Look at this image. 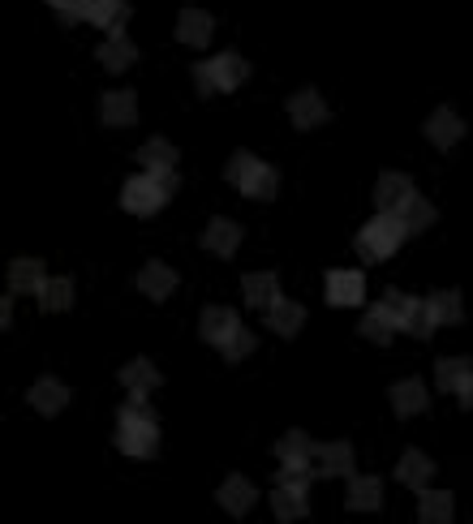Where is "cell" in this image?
I'll return each mask as SVG.
<instances>
[{
	"mask_svg": "<svg viewBox=\"0 0 473 524\" xmlns=\"http://www.w3.org/2000/svg\"><path fill=\"white\" fill-rule=\"evenodd\" d=\"M327 301L349 310V305H362L366 301V275L362 271H349V267H336L327 271Z\"/></svg>",
	"mask_w": 473,
	"mask_h": 524,
	"instance_id": "obj_9",
	"label": "cell"
},
{
	"mask_svg": "<svg viewBox=\"0 0 473 524\" xmlns=\"http://www.w3.org/2000/svg\"><path fill=\"white\" fill-rule=\"evenodd\" d=\"M138 288H142V297H151V301H168L177 293V271H172L168 262H147V267L138 271Z\"/></svg>",
	"mask_w": 473,
	"mask_h": 524,
	"instance_id": "obj_15",
	"label": "cell"
},
{
	"mask_svg": "<svg viewBox=\"0 0 473 524\" xmlns=\"http://www.w3.org/2000/svg\"><path fill=\"white\" fill-rule=\"evenodd\" d=\"M125 18H129L125 0H86V22L99 26V31L117 35V31H125Z\"/></svg>",
	"mask_w": 473,
	"mask_h": 524,
	"instance_id": "obj_24",
	"label": "cell"
},
{
	"mask_svg": "<svg viewBox=\"0 0 473 524\" xmlns=\"http://www.w3.org/2000/svg\"><path fill=\"white\" fill-rule=\"evenodd\" d=\"M220 353H224V361H241V357H250V353H254V331H246V327H241L237 336H233V340H228V344L220 348Z\"/></svg>",
	"mask_w": 473,
	"mask_h": 524,
	"instance_id": "obj_37",
	"label": "cell"
},
{
	"mask_svg": "<svg viewBox=\"0 0 473 524\" xmlns=\"http://www.w3.org/2000/svg\"><path fill=\"white\" fill-rule=\"evenodd\" d=\"M48 5L61 13V22L65 26H74V22H86V0H48Z\"/></svg>",
	"mask_w": 473,
	"mask_h": 524,
	"instance_id": "obj_38",
	"label": "cell"
},
{
	"mask_svg": "<svg viewBox=\"0 0 473 524\" xmlns=\"http://www.w3.org/2000/svg\"><path fill=\"white\" fill-rule=\"evenodd\" d=\"M413 198V181L405 177V172H383L379 185H375V202H379V211H400L405 202Z\"/></svg>",
	"mask_w": 473,
	"mask_h": 524,
	"instance_id": "obj_21",
	"label": "cell"
},
{
	"mask_svg": "<svg viewBox=\"0 0 473 524\" xmlns=\"http://www.w3.org/2000/svg\"><path fill=\"white\" fill-rule=\"evenodd\" d=\"M405 237H409L405 220L392 215V211H379L375 220L357 232V254H362L366 262H383V258H392L400 245H405Z\"/></svg>",
	"mask_w": 473,
	"mask_h": 524,
	"instance_id": "obj_4",
	"label": "cell"
},
{
	"mask_svg": "<svg viewBox=\"0 0 473 524\" xmlns=\"http://www.w3.org/2000/svg\"><path fill=\"white\" fill-rule=\"evenodd\" d=\"M418 516H422V524H448L456 516V499L448 490H422L418 494Z\"/></svg>",
	"mask_w": 473,
	"mask_h": 524,
	"instance_id": "obj_28",
	"label": "cell"
},
{
	"mask_svg": "<svg viewBox=\"0 0 473 524\" xmlns=\"http://www.w3.org/2000/svg\"><path fill=\"white\" fill-rule=\"evenodd\" d=\"M211 35H215V22H211L207 9H181V18H177V39L185 43V48H207Z\"/></svg>",
	"mask_w": 473,
	"mask_h": 524,
	"instance_id": "obj_16",
	"label": "cell"
},
{
	"mask_svg": "<svg viewBox=\"0 0 473 524\" xmlns=\"http://www.w3.org/2000/svg\"><path fill=\"white\" fill-rule=\"evenodd\" d=\"M224 177H228V185H237L241 194L258 198V202H271L276 198V189H280V172L271 164H263L258 155H250V151H237L233 159H228Z\"/></svg>",
	"mask_w": 473,
	"mask_h": 524,
	"instance_id": "obj_3",
	"label": "cell"
},
{
	"mask_svg": "<svg viewBox=\"0 0 473 524\" xmlns=\"http://www.w3.org/2000/svg\"><path fill=\"white\" fill-rule=\"evenodd\" d=\"M357 331H362V336H366L370 344H387V340H392L400 327H396V318L387 314L383 305H370V310H366V318H362V327H357Z\"/></svg>",
	"mask_w": 473,
	"mask_h": 524,
	"instance_id": "obj_33",
	"label": "cell"
},
{
	"mask_svg": "<svg viewBox=\"0 0 473 524\" xmlns=\"http://www.w3.org/2000/svg\"><path fill=\"white\" fill-rule=\"evenodd\" d=\"M237 245H241V228H237L233 220H211V224L203 228V250H207V254L233 258Z\"/></svg>",
	"mask_w": 473,
	"mask_h": 524,
	"instance_id": "obj_23",
	"label": "cell"
},
{
	"mask_svg": "<svg viewBox=\"0 0 473 524\" xmlns=\"http://www.w3.org/2000/svg\"><path fill=\"white\" fill-rule=\"evenodd\" d=\"M99 121L112 125V129H129L138 121V99L134 91H104L99 99Z\"/></svg>",
	"mask_w": 473,
	"mask_h": 524,
	"instance_id": "obj_12",
	"label": "cell"
},
{
	"mask_svg": "<svg viewBox=\"0 0 473 524\" xmlns=\"http://www.w3.org/2000/svg\"><path fill=\"white\" fill-rule=\"evenodd\" d=\"M396 215L405 220V228H409V232H426L430 224H435V207H430V202H426L422 194H413V198H409Z\"/></svg>",
	"mask_w": 473,
	"mask_h": 524,
	"instance_id": "obj_35",
	"label": "cell"
},
{
	"mask_svg": "<svg viewBox=\"0 0 473 524\" xmlns=\"http://www.w3.org/2000/svg\"><path fill=\"white\" fill-rule=\"evenodd\" d=\"M250 78V65L241 61L237 52H220V56H207V61H198L194 65V82H198V91L203 95H228V91H237L241 82Z\"/></svg>",
	"mask_w": 473,
	"mask_h": 524,
	"instance_id": "obj_5",
	"label": "cell"
},
{
	"mask_svg": "<svg viewBox=\"0 0 473 524\" xmlns=\"http://www.w3.org/2000/svg\"><path fill=\"white\" fill-rule=\"evenodd\" d=\"M469 378H473V370H469L465 357H443L439 366H435V383H439L443 391H461Z\"/></svg>",
	"mask_w": 473,
	"mask_h": 524,
	"instance_id": "obj_34",
	"label": "cell"
},
{
	"mask_svg": "<svg viewBox=\"0 0 473 524\" xmlns=\"http://www.w3.org/2000/svg\"><path fill=\"white\" fill-rule=\"evenodd\" d=\"M121 383H125V391H138V396H151V391L164 383V374L155 370L147 357H138V361H129V366L121 370Z\"/></svg>",
	"mask_w": 473,
	"mask_h": 524,
	"instance_id": "obj_30",
	"label": "cell"
},
{
	"mask_svg": "<svg viewBox=\"0 0 473 524\" xmlns=\"http://www.w3.org/2000/svg\"><path fill=\"white\" fill-rule=\"evenodd\" d=\"M349 507L353 512H375V507H383V482L379 477H349Z\"/></svg>",
	"mask_w": 473,
	"mask_h": 524,
	"instance_id": "obj_31",
	"label": "cell"
},
{
	"mask_svg": "<svg viewBox=\"0 0 473 524\" xmlns=\"http://www.w3.org/2000/svg\"><path fill=\"white\" fill-rule=\"evenodd\" d=\"M379 305L396 318V327H400V331H409V336H418V340H426L430 331L439 327L435 318H430V305H426L422 297H409V293H387Z\"/></svg>",
	"mask_w": 473,
	"mask_h": 524,
	"instance_id": "obj_7",
	"label": "cell"
},
{
	"mask_svg": "<svg viewBox=\"0 0 473 524\" xmlns=\"http://www.w3.org/2000/svg\"><path fill=\"white\" fill-rule=\"evenodd\" d=\"M314 451H319V447L310 443V434H301V430L284 434V439L276 443L280 473H306V477H314Z\"/></svg>",
	"mask_w": 473,
	"mask_h": 524,
	"instance_id": "obj_8",
	"label": "cell"
},
{
	"mask_svg": "<svg viewBox=\"0 0 473 524\" xmlns=\"http://www.w3.org/2000/svg\"><path fill=\"white\" fill-rule=\"evenodd\" d=\"M99 65L108 69V74H121V69H129L138 61V48H134V39H129L125 31H117V35H108L104 43H99Z\"/></svg>",
	"mask_w": 473,
	"mask_h": 524,
	"instance_id": "obj_18",
	"label": "cell"
},
{
	"mask_svg": "<svg viewBox=\"0 0 473 524\" xmlns=\"http://www.w3.org/2000/svg\"><path fill=\"white\" fill-rule=\"evenodd\" d=\"M301 323H306V305H297L293 297H280L267 310V327L276 331V336H297Z\"/></svg>",
	"mask_w": 473,
	"mask_h": 524,
	"instance_id": "obj_26",
	"label": "cell"
},
{
	"mask_svg": "<svg viewBox=\"0 0 473 524\" xmlns=\"http://www.w3.org/2000/svg\"><path fill=\"white\" fill-rule=\"evenodd\" d=\"M392 396V409H396V417H418L422 409H426V383L422 378H400V383L387 391Z\"/></svg>",
	"mask_w": 473,
	"mask_h": 524,
	"instance_id": "obj_25",
	"label": "cell"
},
{
	"mask_svg": "<svg viewBox=\"0 0 473 524\" xmlns=\"http://www.w3.org/2000/svg\"><path fill=\"white\" fill-rule=\"evenodd\" d=\"M43 284H48V275H43L39 258H18L9 267V293H39Z\"/></svg>",
	"mask_w": 473,
	"mask_h": 524,
	"instance_id": "obj_29",
	"label": "cell"
},
{
	"mask_svg": "<svg viewBox=\"0 0 473 524\" xmlns=\"http://www.w3.org/2000/svg\"><path fill=\"white\" fill-rule=\"evenodd\" d=\"M456 396H461V404H465V409H473V378H469V383H465L461 391H456Z\"/></svg>",
	"mask_w": 473,
	"mask_h": 524,
	"instance_id": "obj_39",
	"label": "cell"
},
{
	"mask_svg": "<svg viewBox=\"0 0 473 524\" xmlns=\"http://www.w3.org/2000/svg\"><path fill=\"white\" fill-rule=\"evenodd\" d=\"M138 164L142 172H177V147L168 138H151L138 147Z\"/></svg>",
	"mask_w": 473,
	"mask_h": 524,
	"instance_id": "obj_27",
	"label": "cell"
},
{
	"mask_svg": "<svg viewBox=\"0 0 473 524\" xmlns=\"http://www.w3.org/2000/svg\"><path fill=\"white\" fill-rule=\"evenodd\" d=\"M426 138L435 142L439 151H452L456 142L465 138V125H461V116H456L452 108H435V112H430V121H426Z\"/></svg>",
	"mask_w": 473,
	"mask_h": 524,
	"instance_id": "obj_14",
	"label": "cell"
},
{
	"mask_svg": "<svg viewBox=\"0 0 473 524\" xmlns=\"http://www.w3.org/2000/svg\"><path fill=\"white\" fill-rule=\"evenodd\" d=\"M172 189H177V172H138L121 189V207L129 215H155L168 207Z\"/></svg>",
	"mask_w": 473,
	"mask_h": 524,
	"instance_id": "obj_2",
	"label": "cell"
},
{
	"mask_svg": "<svg viewBox=\"0 0 473 524\" xmlns=\"http://www.w3.org/2000/svg\"><path fill=\"white\" fill-rule=\"evenodd\" d=\"M271 512L280 524L306 520L310 512V477L306 473H280V486L271 490Z\"/></svg>",
	"mask_w": 473,
	"mask_h": 524,
	"instance_id": "obj_6",
	"label": "cell"
},
{
	"mask_svg": "<svg viewBox=\"0 0 473 524\" xmlns=\"http://www.w3.org/2000/svg\"><path fill=\"white\" fill-rule=\"evenodd\" d=\"M396 477L405 486H413V490H430V477H435V464H430V456L426 451H418V447H409L405 456H400V464H396Z\"/></svg>",
	"mask_w": 473,
	"mask_h": 524,
	"instance_id": "obj_22",
	"label": "cell"
},
{
	"mask_svg": "<svg viewBox=\"0 0 473 524\" xmlns=\"http://www.w3.org/2000/svg\"><path fill=\"white\" fill-rule=\"evenodd\" d=\"M74 305V280H65V275H56V280H48L39 288V310L43 314H61Z\"/></svg>",
	"mask_w": 473,
	"mask_h": 524,
	"instance_id": "obj_32",
	"label": "cell"
},
{
	"mask_svg": "<svg viewBox=\"0 0 473 524\" xmlns=\"http://www.w3.org/2000/svg\"><path fill=\"white\" fill-rule=\"evenodd\" d=\"M289 121L297 125V129H314V125H327V104H323V95L319 91H297L293 99H289Z\"/></svg>",
	"mask_w": 473,
	"mask_h": 524,
	"instance_id": "obj_17",
	"label": "cell"
},
{
	"mask_svg": "<svg viewBox=\"0 0 473 524\" xmlns=\"http://www.w3.org/2000/svg\"><path fill=\"white\" fill-rule=\"evenodd\" d=\"M117 447L134 460H147V456H155V447H160V421H155L147 396H138V391H129V400L121 404Z\"/></svg>",
	"mask_w": 473,
	"mask_h": 524,
	"instance_id": "obj_1",
	"label": "cell"
},
{
	"mask_svg": "<svg viewBox=\"0 0 473 524\" xmlns=\"http://www.w3.org/2000/svg\"><path fill=\"white\" fill-rule=\"evenodd\" d=\"M26 400H31V409L43 413V417H52V413H61L65 404H69V387L61 383V378H39V383L26 391Z\"/></svg>",
	"mask_w": 473,
	"mask_h": 524,
	"instance_id": "obj_20",
	"label": "cell"
},
{
	"mask_svg": "<svg viewBox=\"0 0 473 524\" xmlns=\"http://www.w3.org/2000/svg\"><path fill=\"white\" fill-rule=\"evenodd\" d=\"M430 318L435 323H461V297L452 293V288H443V293H430Z\"/></svg>",
	"mask_w": 473,
	"mask_h": 524,
	"instance_id": "obj_36",
	"label": "cell"
},
{
	"mask_svg": "<svg viewBox=\"0 0 473 524\" xmlns=\"http://www.w3.org/2000/svg\"><path fill=\"white\" fill-rule=\"evenodd\" d=\"M198 331H203V340H207V344L224 348V344L241 331V318H237L233 305H207L203 318H198Z\"/></svg>",
	"mask_w": 473,
	"mask_h": 524,
	"instance_id": "obj_10",
	"label": "cell"
},
{
	"mask_svg": "<svg viewBox=\"0 0 473 524\" xmlns=\"http://www.w3.org/2000/svg\"><path fill=\"white\" fill-rule=\"evenodd\" d=\"M314 477H357L349 443H323L314 451Z\"/></svg>",
	"mask_w": 473,
	"mask_h": 524,
	"instance_id": "obj_11",
	"label": "cell"
},
{
	"mask_svg": "<svg viewBox=\"0 0 473 524\" xmlns=\"http://www.w3.org/2000/svg\"><path fill=\"white\" fill-rule=\"evenodd\" d=\"M241 297H246V305H254V310H271V305L280 301V280L271 271H250L246 280H241Z\"/></svg>",
	"mask_w": 473,
	"mask_h": 524,
	"instance_id": "obj_19",
	"label": "cell"
},
{
	"mask_svg": "<svg viewBox=\"0 0 473 524\" xmlns=\"http://www.w3.org/2000/svg\"><path fill=\"white\" fill-rule=\"evenodd\" d=\"M215 499H220V507H224L228 516H246L250 507L258 503V490L241 473H233V477H224V486L215 490Z\"/></svg>",
	"mask_w": 473,
	"mask_h": 524,
	"instance_id": "obj_13",
	"label": "cell"
}]
</instances>
